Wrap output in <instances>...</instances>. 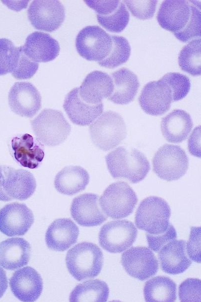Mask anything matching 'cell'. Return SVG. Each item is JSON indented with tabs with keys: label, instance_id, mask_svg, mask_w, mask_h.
<instances>
[{
	"label": "cell",
	"instance_id": "f35d334b",
	"mask_svg": "<svg viewBox=\"0 0 201 302\" xmlns=\"http://www.w3.org/2000/svg\"><path fill=\"white\" fill-rule=\"evenodd\" d=\"M146 237L149 247L151 250L157 252L167 243L176 239L177 232L173 226L170 224L165 232L158 234L147 233Z\"/></svg>",
	"mask_w": 201,
	"mask_h": 302
},
{
	"label": "cell",
	"instance_id": "4dcf8cb0",
	"mask_svg": "<svg viewBox=\"0 0 201 302\" xmlns=\"http://www.w3.org/2000/svg\"><path fill=\"white\" fill-rule=\"evenodd\" d=\"M201 39H193L181 50L178 64L182 70L193 76L201 75Z\"/></svg>",
	"mask_w": 201,
	"mask_h": 302
},
{
	"label": "cell",
	"instance_id": "e0dca14e",
	"mask_svg": "<svg viewBox=\"0 0 201 302\" xmlns=\"http://www.w3.org/2000/svg\"><path fill=\"white\" fill-rule=\"evenodd\" d=\"M70 210L73 220L83 226H99L107 219L99 206V196L93 193H85L74 198Z\"/></svg>",
	"mask_w": 201,
	"mask_h": 302
},
{
	"label": "cell",
	"instance_id": "7bdbcfd3",
	"mask_svg": "<svg viewBox=\"0 0 201 302\" xmlns=\"http://www.w3.org/2000/svg\"><path fill=\"white\" fill-rule=\"evenodd\" d=\"M9 166L0 165V201H9L4 192L6 178Z\"/></svg>",
	"mask_w": 201,
	"mask_h": 302
},
{
	"label": "cell",
	"instance_id": "8d00e7d4",
	"mask_svg": "<svg viewBox=\"0 0 201 302\" xmlns=\"http://www.w3.org/2000/svg\"><path fill=\"white\" fill-rule=\"evenodd\" d=\"M201 281L200 279L188 278L179 287V297L181 302L201 301Z\"/></svg>",
	"mask_w": 201,
	"mask_h": 302
},
{
	"label": "cell",
	"instance_id": "5bb4252c",
	"mask_svg": "<svg viewBox=\"0 0 201 302\" xmlns=\"http://www.w3.org/2000/svg\"><path fill=\"white\" fill-rule=\"evenodd\" d=\"M32 211L24 204L14 202L0 210V231L8 236L25 234L34 223Z\"/></svg>",
	"mask_w": 201,
	"mask_h": 302
},
{
	"label": "cell",
	"instance_id": "5b68a950",
	"mask_svg": "<svg viewBox=\"0 0 201 302\" xmlns=\"http://www.w3.org/2000/svg\"><path fill=\"white\" fill-rule=\"evenodd\" d=\"M34 134L41 144L50 147L58 146L67 138L71 127L59 110L45 109L31 122Z\"/></svg>",
	"mask_w": 201,
	"mask_h": 302
},
{
	"label": "cell",
	"instance_id": "d6a6232c",
	"mask_svg": "<svg viewBox=\"0 0 201 302\" xmlns=\"http://www.w3.org/2000/svg\"><path fill=\"white\" fill-rule=\"evenodd\" d=\"M97 19L99 24L109 31L119 33L127 26L130 14L125 4L121 1L114 11L106 15L97 14Z\"/></svg>",
	"mask_w": 201,
	"mask_h": 302
},
{
	"label": "cell",
	"instance_id": "8992f818",
	"mask_svg": "<svg viewBox=\"0 0 201 302\" xmlns=\"http://www.w3.org/2000/svg\"><path fill=\"white\" fill-rule=\"evenodd\" d=\"M171 209L161 197L149 196L144 199L136 210L135 223L137 228L151 234L165 232L170 224Z\"/></svg>",
	"mask_w": 201,
	"mask_h": 302
},
{
	"label": "cell",
	"instance_id": "2e32d148",
	"mask_svg": "<svg viewBox=\"0 0 201 302\" xmlns=\"http://www.w3.org/2000/svg\"><path fill=\"white\" fill-rule=\"evenodd\" d=\"M9 286L14 296L21 301H36L43 290V280L40 275L31 267H25L16 271L9 279Z\"/></svg>",
	"mask_w": 201,
	"mask_h": 302
},
{
	"label": "cell",
	"instance_id": "30bf717a",
	"mask_svg": "<svg viewBox=\"0 0 201 302\" xmlns=\"http://www.w3.org/2000/svg\"><path fill=\"white\" fill-rule=\"evenodd\" d=\"M137 235L134 224L128 220L112 221L103 225L98 239L101 246L112 253H121L132 246Z\"/></svg>",
	"mask_w": 201,
	"mask_h": 302
},
{
	"label": "cell",
	"instance_id": "60d3db41",
	"mask_svg": "<svg viewBox=\"0 0 201 302\" xmlns=\"http://www.w3.org/2000/svg\"><path fill=\"white\" fill-rule=\"evenodd\" d=\"M84 2L94 10L97 14L106 15L114 11L118 7L120 0H85Z\"/></svg>",
	"mask_w": 201,
	"mask_h": 302
},
{
	"label": "cell",
	"instance_id": "9a60e30c",
	"mask_svg": "<svg viewBox=\"0 0 201 302\" xmlns=\"http://www.w3.org/2000/svg\"><path fill=\"white\" fill-rule=\"evenodd\" d=\"M172 102V94L169 86L160 79L146 83L141 90L139 103L147 114L160 116L169 110Z\"/></svg>",
	"mask_w": 201,
	"mask_h": 302
},
{
	"label": "cell",
	"instance_id": "f546056e",
	"mask_svg": "<svg viewBox=\"0 0 201 302\" xmlns=\"http://www.w3.org/2000/svg\"><path fill=\"white\" fill-rule=\"evenodd\" d=\"M109 296L108 285L99 280H90L78 284L70 294V302H106Z\"/></svg>",
	"mask_w": 201,
	"mask_h": 302
},
{
	"label": "cell",
	"instance_id": "3957f363",
	"mask_svg": "<svg viewBox=\"0 0 201 302\" xmlns=\"http://www.w3.org/2000/svg\"><path fill=\"white\" fill-rule=\"evenodd\" d=\"M69 273L78 281L93 278L100 273L103 254L100 247L89 242H82L70 248L66 257Z\"/></svg>",
	"mask_w": 201,
	"mask_h": 302
},
{
	"label": "cell",
	"instance_id": "8fae6325",
	"mask_svg": "<svg viewBox=\"0 0 201 302\" xmlns=\"http://www.w3.org/2000/svg\"><path fill=\"white\" fill-rule=\"evenodd\" d=\"M27 15L35 28L51 32L64 22L65 8L59 0H33L29 6Z\"/></svg>",
	"mask_w": 201,
	"mask_h": 302
},
{
	"label": "cell",
	"instance_id": "4316f807",
	"mask_svg": "<svg viewBox=\"0 0 201 302\" xmlns=\"http://www.w3.org/2000/svg\"><path fill=\"white\" fill-rule=\"evenodd\" d=\"M114 89L108 99L117 104L124 105L134 99L139 86L137 76L127 68H121L112 75Z\"/></svg>",
	"mask_w": 201,
	"mask_h": 302
},
{
	"label": "cell",
	"instance_id": "b9f144b4",
	"mask_svg": "<svg viewBox=\"0 0 201 302\" xmlns=\"http://www.w3.org/2000/svg\"><path fill=\"white\" fill-rule=\"evenodd\" d=\"M188 150L194 156L201 157V127H197L188 140Z\"/></svg>",
	"mask_w": 201,
	"mask_h": 302
},
{
	"label": "cell",
	"instance_id": "7c38bea8",
	"mask_svg": "<svg viewBox=\"0 0 201 302\" xmlns=\"http://www.w3.org/2000/svg\"><path fill=\"white\" fill-rule=\"evenodd\" d=\"M121 262L131 277L144 281L155 275L158 270V262L153 252L146 247H133L124 252Z\"/></svg>",
	"mask_w": 201,
	"mask_h": 302
},
{
	"label": "cell",
	"instance_id": "603a6c76",
	"mask_svg": "<svg viewBox=\"0 0 201 302\" xmlns=\"http://www.w3.org/2000/svg\"><path fill=\"white\" fill-rule=\"evenodd\" d=\"M30 244L23 238L13 237L0 243V266L14 270L28 264L30 258Z\"/></svg>",
	"mask_w": 201,
	"mask_h": 302
},
{
	"label": "cell",
	"instance_id": "7402d4cb",
	"mask_svg": "<svg viewBox=\"0 0 201 302\" xmlns=\"http://www.w3.org/2000/svg\"><path fill=\"white\" fill-rule=\"evenodd\" d=\"M160 266L165 273L172 275L182 273L192 264L186 250V241L173 240L158 251Z\"/></svg>",
	"mask_w": 201,
	"mask_h": 302
},
{
	"label": "cell",
	"instance_id": "52a82bcc",
	"mask_svg": "<svg viewBox=\"0 0 201 302\" xmlns=\"http://www.w3.org/2000/svg\"><path fill=\"white\" fill-rule=\"evenodd\" d=\"M137 201L135 192L124 181L110 184L99 199L103 212L113 219L124 218L131 214Z\"/></svg>",
	"mask_w": 201,
	"mask_h": 302
},
{
	"label": "cell",
	"instance_id": "4fadbf2b",
	"mask_svg": "<svg viewBox=\"0 0 201 302\" xmlns=\"http://www.w3.org/2000/svg\"><path fill=\"white\" fill-rule=\"evenodd\" d=\"M8 99L11 110L22 117H32L41 107V95L29 82L14 83L9 90Z\"/></svg>",
	"mask_w": 201,
	"mask_h": 302
},
{
	"label": "cell",
	"instance_id": "1f68e13d",
	"mask_svg": "<svg viewBox=\"0 0 201 302\" xmlns=\"http://www.w3.org/2000/svg\"><path fill=\"white\" fill-rule=\"evenodd\" d=\"M112 46L108 56L98 64L105 68H114L126 63L129 59L131 48L127 39L118 35L111 36Z\"/></svg>",
	"mask_w": 201,
	"mask_h": 302
},
{
	"label": "cell",
	"instance_id": "83f0119b",
	"mask_svg": "<svg viewBox=\"0 0 201 302\" xmlns=\"http://www.w3.org/2000/svg\"><path fill=\"white\" fill-rule=\"evenodd\" d=\"M89 182L87 171L79 166H68L56 175L54 186L60 193L73 195L85 189Z\"/></svg>",
	"mask_w": 201,
	"mask_h": 302
},
{
	"label": "cell",
	"instance_id": "74e56055",
	"mask_svg": "<svg viewBox=\"0 0 201 302\" xmlns=\"http://www.w3.org/2000/svg\"><path fill=\"white\" fill-rule=\"evenodd\" d=\"M132 14L135 17L146 20L151 18L155 11L157 0H124Z\"/></svg>",
	"mask_w": 201,
	"mask_h": 302
},
{
	"label": "cell",
	"instance_id": "6da1fadb",
	"mask_svg": "<svg viewBox=\"0 0 201 302\" xmlns=\"http://www.w3.org/2000/svg\"><path fill=\"white\" fill-rule=\"evenodd\" d=\"M192 0H164L159 9L157 20L164 29L186 42L201 36V11Z\"/></svg>",
	"mask_w": 201,
	"mask_h": 302
},
{
	"label": "cell",
	"instance_id": "484cf974",
	"mask_svg": "<svg viewBox=\"0 0 201 302\" xmlns=\"http://www.w3.org/2000/svg\"><path fill=\"white\" fill-rule=\"evenodd\" d=\"M11 147L15 159L24 167H37L44 156L41 143L35 141L29 134L14 138Z\"/></svg>",
	"mask_w": 201,
	"mask_h": 302
},
{
	"label": "cell",
	"instance_id": "d6986e66",
	"mask_svg": "<svg viewBox=\"0 0 201 302\" xmlns=\"http://www.w3.org/2000/svg\"><path fill=\"white\" fill-rule=\"evenodd\" d=\"M25 54L35 62H48L59 55L60 48L58 42L49 34L35 31L26 38L22 46Z\"/></svg>",
	"mask_w": 201,
	"mask_h": 302
},
{
	"label": "cell",
	"instance_id": "d590c367",
	"mask_svg": "<svg viewBox=\"0 0 201 302\" xmlns=\"http://www.w3.org/2000/svg\"><path fill=\"white\" fill-rule=\"evenodd\" d=\"M39 64L29 59L20 47L19 56L16 68L11 73L17 79L30 78L38 69Z\"/></svg>",
	"mask_w": 201,
	"mask_h": 302
},
{
	"label": "cell",
	"instance_id": "f1b7e54d",
	"mask_svg": "<svg viewBox=\"0 0 201 302\" xmlns=\"http://www.w3.org/2000/svg\"><path fill=\"white\" fill-rule=\"evenodd\" d=\"M143 294L146 302H175L176 284L169 277L156 276L146 282Z\"/></svg>",
	"mask_w": 201,
	"mask_h": 302
},
{
	"label": "cell",
	"instance_id": "e575fe53",
	"mask_svg": "<svg viewBox=\"0 0 201 302\" xmlns=\"http://www.w3.org/2000/svg\"><path fill=\"white\" fill-rule=\"evenodd\" d=\"M170 88L172 101L180 100L185 97L191 88V82L186 75L179 73H168L161 78Z\"/></svg>",
	"mask_w": 201,
	"mask_h": 302
},
{
	"label": "cell",
	"instance_id": "277c9868",
	"mask_svg": "<svg viewBox=\"0 0 201 302\" xmlns=\"http://www.w3.org/2000/svg\"><path fill=\"white\" fill-rule=\"evenodd\" d=\"M93 144L107 151L120 144L127 135L125 122L119 113L112 111L104 112L89 127Z\"/></svg>",
	"mask_w": 201,
	"mask_h": 302
},
{
	"label": "cell",
	"instance_id": "9c48e42d",
	"mask_svg": "<svg viewBox=\"0 0 201 302\" xmlns=\"http://www.w3.org/2000/svg\"><path fill=\"white\" fill-rule=\"evenodd\" d=\"M111 36L101 27L89 25L83 28L75 39V47L80 56L88 61L100 62L109 54Z\"/></svg>",
	"mask_w": 201,
	"mask_h": 302
},
{
	"label": "cell",
	"instance_id": "d4e9b609",
	"mask_svg": "<svg viewBox=\"0 0 201 302\" xmlns=\"http://www.w3.org/2000/svg\"><path fill=\"white\" fill-rule=\"evenodd\" d=\"M36 188V180L31 172L25 169H15L9 167L4 192L10 201L26 200L33 195Z\"/></svg>",
	"mask_w": 201,
	"mask_h": 302
},
{
	"label": "cell",
	"instance_id": "ac0fdd59",
	"mask_svg": "<svg viewBox=\"0 0 201 302\" xmlns=\"http://www.w3.org/2000/svg\"><path fill=\"white\" fill-rule=\"evenodd\" d=\"M63 107L73 123L82 126L92 124L103 111L102 103L92 104L84 100L79 94L78 87L73 88L67 94Z\"/></svg>",
	"mask_w": 201,
	"mask_h": 302
},
{
	"label": "cell",
	"instance_id": "ab89813d",
	"mask_svg": "<svg viewBox=\"0 0 201 302\" xmlns=\"http://www.w3.org/2000/svg\"><path fill=\"white\" fill-rule=\"evenodd\" d=\"M201 227L192 226L189 240L187 243V254L193 261L200 263L201 253Z\"/></svg>",
	"mask_w": 201,
	"mask_h": 302
},
{
	"label": "cell",
	"instance_id": "836d02e7",
	"mask_svg": "<svg viewBox=\"0 0 201 302\" xmlns=\"http://www.w3.org/2000/svg\"><path fill=\"white\" fill-rule=\"evenodd\" d=\"M20 47H16L9 39H0V76L12 73L17 65Z\"/></svg>",
	"mask_w": 201,
	"mask_h": 302
},
{
	"label": "cell",
	"instance_id": "ee69618b",
	"mask_svg": "<svg viewBox=\"0 0 201 302\" xmlns=\"http://www.w3.org/2000/svg\"><path fill=\"white\" fill-rule=\"evenodd\" d=\"M7 286L5 271L0 266V299L5 292Z\"/></svg>",
	"mask_w": 201,
	"mask_h": 302
},
{
	"label": "cell",
	"instance_id": "44dd1931",
	"mask_svg": "<svg viewBox=\"0 0 201 302\" xmlns=\"http://www.w3.org/2000/svg\"><path fill=\"white\" fill-rule=\"evenodd\" d=\"M78 234V227L71 220L58 219L48 227L45 234V241L50 249L64 251L77 241Z\"/></svg>",
	"mask_w": 201,
	"mask_h": 302
},
{
	"label": "cell",
	"instance_id": "ffe728a7",
	"mask_svg": "<svg viewBox=\"0 0 201 302\" xmlns=\"http://www.w3.org/2000/svg\"><path fill=\"white\" fill-rule=\"evenodd\" d=\"M114 89L112 77L107 73L94 71L88 74L78 87L79 94L87 102L92 104L102 103L103 99L110 97Z\"/></svg>",
	"mask_w": 201,
	"mask_h": 302
},
{
	"label": "cell",
	"instance_id": "7a4b0ae2",
	"mask_svg": "<svg viewBox=\"0 0 201 302\" xmlns=\"http://www.w3.org/2000/svg\"><path fill=\"white\" fill-rule=\"evenodd\" d=\"M105 160L114 178L126 179L132 183L144 179L150 168L144 154L134 148L118 147L107 154Z\"/></svg>",
	"mask_w": 201,
	"mask_h": 302
},
{
	"label": "cell",
	"instance_id": "ba28073f",
	"mask_svg": "<svg viewBox=\"0 0 201 302\" xmlns=\"http://www.w3.org/2000/svg\"><path fill=\"white\" fill-rule=\"evenodd\" d=\"M153 170L161 179L167 181L177 180L184 176L189 167V158L180 147L165 144L155 153Z\"/></svg>",
	"mask_w": 201,
	"mask_h": 302
},
{
	"label": "cell",
	"instance_id": "cb8c5ba5",
	"mask_svg": "<svg viewBox=\"0 0 201 302\" xmlns=\"http://www.w3.org/2000/svg\"><path fill=\"white\" fill-rule=\"evenodd\" d=\"M193 127L191 115L186 111L175 109L162 119L161 130L164 138L172 143L185 140Z\"/></svg>",
	"mask_w": 201,
	"mask_h": 302
}]
</instances>
